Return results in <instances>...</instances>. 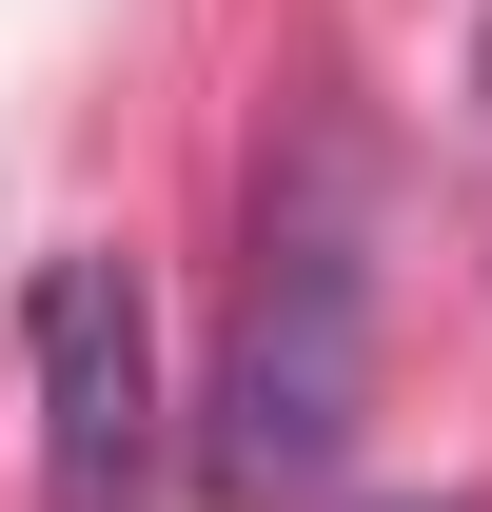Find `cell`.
<instances>
[{
    "instance_id": "obj_2",
    "label": "cell",
    "mask_w": 492,
    "mask_h": 512,
    "mask_svg": "<svg viewBox=\"0 0 492 512\" xmlns=\"http://www.w3.org/2000/svg\"><path fill=\"white\" fill-rule=\"evenodd\" d=\"M20 375H40V493L60 512H138L158 493V335H138V256H40L20 296Z\"/></svg>"
},
{
    "instance_id": "obj_1",
    "label": "cell",
    "mask_w": 492,
    "mask_h": 512,
    "mask_svg": "<svg viewBox=\"0 0 492 512\" xmlns=\"http://www.w3.org/2000/svg\"><path fill=\"white\" fill-rule=\"evenodd\" d=\"M355 434V237H335V197H296V237H256V316H237V375H217V493H315Z\"/></svg>"
},
{
    "instance_id": "obj_3",
    "label": "cell",
    "mask_w": 492,
    "mask_h": 512,
    "mask_svg": "<svg viewBox=\"0 0 492 512\" xmlns=\"http://www.w3.org/2000/svg\"><path fill=\"white\" fill-rule=\"evenodd\" d=\"M394 512H473V493H394Z\"/></svg>"
}]
</instances>
